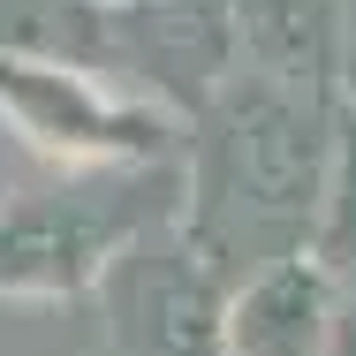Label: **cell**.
Masks as SVG:
<instances>
[{"mask_svg":"<svg viewBox=\"0 0 356 356\" xmlns=\"http://www.w3.org/2000/svg\"><path fill=\"white\" fill-rule=\"evenodd\" d=\"M99 296H106V341H114V356H227V341H220L227 288L182 243L175 220L137 235L106 266Z\"/></svg>","mask_w":356,"mask_h":356,"instance_id":"obj_5","label":"cell"},{"mask_svg":"<svg viewBox=\"0 0 356 356\" xmlns=\"http://www.w3.org/2000/svg\"><path fill=\"white\" fill-rule=\"evenodd\" d=\"M349 106H356V0H349Z\"/></svg>","mask_w":356,"mask_h":356,"instance_id":"obj_10","label":"cell"},{"mask_svg":"<svg viewBox=\"0 0 356 356\" xmlns=\"http://www.w3.org/2000/svg\"><path fill=\"white\" fill-rule=\"evenodd\" d=\"M235 76L227 0H106V83L175 114L182 129Z\"/></svg>","mask_w":356,"mask_h":356,"instance_id":"obj_4","label":"cell"},{"mask_svg":"<svg viewBox=\"0 0 356 356\" xmlns=\"http://www.w3.org/2000/svg\"><path fill=\"white\" fill-rule=\"evenodd\" d=\"M349 106L296 99L266 76L235 69L220 99L182 129V243L213 266L220 288L250 281L281 258H303L326 197V167Z\"/></svg>","mask_w":356,"mask_h":356,"instance_id":"obj_1","label":"cell"},{"mask_svg":"<svg viewBox=\"0 0 356 356\" xmlns=\"http://www.w3.org/2000/svg\"><path fill=\"white\" fill-rule=\"evenodd\" d=\"M303 258L341 288V296H356V106L341 114L334 167H326V197H318V220H311Z\"/></svg>","mask_w":356,"mask_h":356,"instance_id":"obj_8","label":"cell"},{"mask_svg":"<svg viewBox=\"0 0 356 356\" xmlns=\"http://www.w3.org/2000/svg\"><path fill=\"white\" fill-rule=\"evenodd\" d=\"M182 205L175 167H83L0 197V296H91L106 266L167 227Z\"/></svg>","mask_w":356,"mask_h":356,"instance_id":"obj_2","label":"cell"},{"mask_svg":"<svg viewBox=\"0 0 356 356\" xmlns=\"http://www.w3.org/2000/svg\"><path fill=\"white\" fill-rule=\"evenodd\" d=\"M326 356H356V296H334V334H326Z\"/></svg>","mask_w":356,"mask_h":356,"instance_id":"obj_9","label":"cell"},{"mask_svg":"<svg viewBox=\"0 0 356 356\" xmlns=\"http://www.w3.org/2000/svg\"><path fill=\"white\" fill-rule=\"evenodd\" d=\"M334 296L341 288L311 258H281V266H266V273L227 288L220 341H227V356H326Z\"/></svg>","mask_w":356,"mask_h":356,"instance_id":"obj_7","label":"cell"},{"mask_svg":"<svg viewBox=\"0 0 356 356\" xmlns=\"http://www.w3.org/2000/svg\"><path fill=\"white\" fill-rule=\"evenodd\" d=\"M0 122L23 137V152L54 159L61 175L83 167H175L182 159V122L129 99L99 69L69 61H31L0 54Z\"/></svg>","mask_w":356,"mask_h":356,"instance_id":"obj_3","label":"cell"},{"mask_svg":"<svg viewBox=\"0 0 356 356\" xmlns=\"http://www.w3.org/2000/svg\"><path fill=\"white\" fill-rule=\"evenodd\" d=\"M235 69L296 99L349 106V0H227Z\"/></svg>","mask_w":356,"mask_h":356,"instance_id":"obj_6","label":"cell"}]
</instances>
